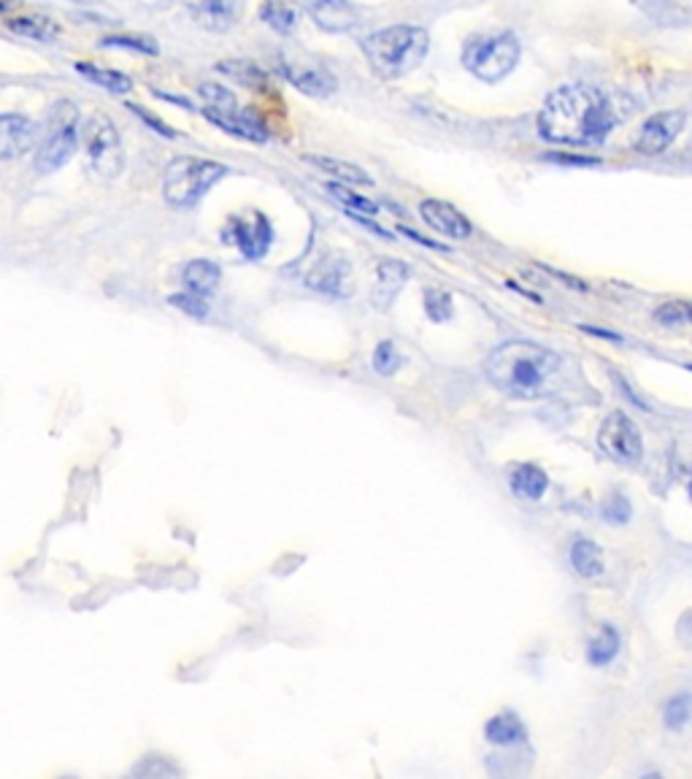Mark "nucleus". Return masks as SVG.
Returning <instances> with one entry per match:
<instances>
[{
	"mask_svg": "<svg viewBox=\"0 0 692 779\" xmlns=\"http://www.w3.org/2000/svg\"><path fill=\"white\" fill-rule=\"evenodd\" d=\"M598 446L617 463L636 466L644 455V439L636 422L625 411H611L598 431Z\"/></svg>",
	"mask_w": 692,
	"mask_h": 779,
	"instance_id": "1a4fd4ad",
	"label": "nucleus"
},
{
	"mask_svg": "<svg viewBox=\"0 0 692 779\" xmlns=\"http://www.w3.org/2000/svg\"><path fill=\"white\" fill-rule=\"evenodd\" d=\"M523 47L514 33H479L462 47V66L482 82L495 84L519 66Z\"/></svg>",
	"mask_w": 692,
	"mask_h": 779,
	"instance_id": "20e7f679",
	"label": "nucleus"
},
{
	"mask_svg": "<svg viewBox=\"0 0 692 779\" xmlns=\"http://www.w3.org/2000/svg\"><path fill=\"white\" fill-rule=\"evenodd\" d=\"M303 163L308 165H317L319 171H325V174L336 176V179L341 182V185H371V176L365 174L360 165L347 163V160H336V158H325V154H306L303 158Z\"/></svg>",
	"mask_w": 692,
	"mask_h": 779,
	"instance_id": "5701e85b",
	"label": "nucleus"
},
{
	"mask_svg": "<svg viewBox=\"0 0 692 779\" xmlns=\"http://www.w3.org/2000/svg\"><path fill=\"white\" fill-rule=\"evenodd\" d=\"M9 31L22 38H33V42H55L60 36V27L49 16H11Z\"/></svg>",
	"mask_w": 692,
	"mask_h": 779,
	"instance_id": "393cba45",
	"label": "nucleus"
},
{
	"mask_svg": "<svg viewBox=\"0 0 692 779\" xmlns=\"http://www.w3.org/2000/svg\"><path fill=\"white\" fill-rule=\"evenodd\" d=\"M79 144V106L71 101H57L49 114V130L36 154V168L55 174L68 163Z\"/></svg>",
	"mask_w": 692,
	"mask_h": 779,
	"instance_id": "423d86ee",
	"label": "nucleus"
},
{
	"mask_svg": "<svg viewBox=\"0 0 692 779\" xmlns=\"http://www.w3.org/2000/svg\"><path fill=\"white\" fill-rule=\"evenodd\" d=\"M36 123L25 114H0V160H14L36 144Z\"/></svg>",
	"mask_w": 692,
	"mask_h": 779,
	"instance_id": "dca6fc26",
	"label": "nucleus"
},
{
	"mask_svg": "<svg viewBox=\"0 0 692 779\" xmlns=\"http://www.w3.org/2000/svg\"><path fill=\"white\" fill-rule=\"evenodd\" d=\"M508 485H512V492L517 498H525V501H541L549 487V477L544 468L533 466V463H523V466L512 468V474H508Z\"/></svg>",
	"mask_w": 692,
	"mask_h": 779,
	"instance_id": "aec40b11",
	"label": "nucleus"
},
{
	"mask_svg": "<svg viewBox=\"0 0 692 779\" xmlns=\"http://www.w3.org/2000/svg\"><path fill=\"white\" fill-rule=\"evenodd\" d=\"M406 279H409V266H406V263L382 260L379 266H376V288H374L376 309H382V312L390 309L400 288L406 284Z\"/></svg>",
	"mask_w": 692,
	"mask_h": 779,
	"instance_id": "a211bd4d",
	"label": "nucleus"
},
{
	"mask_svg": "<svg viewBox=\"0 0 692 779\" xmlns=\"http://www.w3.org/2000/svg\"><path fill=\"white\" fill-rule=\"evenodd\" d=\"M400 233H403V236H409V239H414V242H420V244H425V246H433V249H446L444 244L427 242V239H422L420 233H414V231H411V228H400Z\"/></svg>",
	"mask_w": 692,
	"mask_h": 779,
	"instance_id": "e433bc0d",
	"label": "nucleus"
},
{
	"mask_svg": "<svg viewBox=\"0 0 692 779\" xmlns=\"http://www.w3.org/2000/svg\"><path fill=\"white\" fill-rule=\"evenodd\" d=\"M620 631H617L614 626H603L598 636L590 639V644H587V661H590L593 666H609L617 658V652H620Z\"/></svg>",
	"mask_w": 692,
	"mask_h": 779,
	"instance_id": "bb28decb",
	"label": "nucleus"
},
{
	"mask_svg": "<svg viewBox=\"0 0 692 779\" xmlns=\"http://www.w3.org/2000/svg\"><path fill=\"white\" fill-rule=\"evenodd\" d=\"M171 306L181 309L185 314H190V317L203 319L206 314H209V303H206L203 295H196V292H181V295H171Z\"/></svg>",
	"mask_w": 692,
	"mask_h": 779,
	"instance_id": "72a5a7b5",
	"label": "nucleus"
},
{
	"mask_svg": "<svg viewBox=\"0 0 692 779\" xmlns=\"http://www.w3.org/2000/svg\"><path fill=\"white\" fill-rule=\"evenodd\" d=\"M420 217L425 220V225H431L433 231L442 233L446 239H460L462 242V239H468L473 233L471 220H468L460 209L446 204V200H436V198L422 200Z\"/></svg>",
	"mask_w": 692,
	"mask_h": 779,
	"instance_id": "4468645a",
	"label": "nucleus"
},
{
	"mask_svg": "<svg viewBox=\"0 0 692 779\" xmlns=\"http://www.w3.org/2000/svg\"><path fill=\"white\" fill-rule=\"evenodd\" d=\"M328 193L333 195V198L339 200L341 206H347V211H354V214H371V217H374L376 211H379V206H376L374 200L365 198V195H357L354 190H349V187L341 185V182H336V185H328Z\"/></svg>",
	"mask_w": 692,
	"mask_h": 779,
	"instance_id": "c85d7f7f",
	"label": "nucleus"
},
{
	"mask_svg": "<svg viewBox=\"0 0 692 779\" xmlns=\"http://www.w3.org/2000/svg\"><path fill=\"white\" fill-rule=\"evenodd\" d=\"M216 71L225 73L233 82L244 84V88L249 90H262L268 84L266 71H262L260 66H255L251 60H222L216 62Z\"/></svg>",
	"mask_w": 692,
	"mask_h": 779,
	"instance_id": "cd10ccee",
	"label": "nucleus"
},
{
	"mask_svg": "<svg viewBox=\"0 0 692 779\" xmlns=\"http://www.w3.org/2000/svg\"><path fill=\"white\" fill-rule=\"evenodd\" d=\"M582 330H587V334H595V336H603V339H611V341H622V336L611 334V330H598V328H590V325H582Z\"/></svg>",
	"mask_w": 692,
	"mask_h": 779,
	"instance_id": "4c0bfd02",
	"label": "nucleus"
},
{
	"mask_svg": "<svg viewBox=\"0 0 692 779\" xmlns=\"http://www.w3.org/2000/svg\"><path fill=\"white\" fill-rule=\"evenodd\" d=\"M220 266L211 260H203V257L190 260L185 266V271H181V282H185L187 290L196 292V295H209V292L220 284Z\"/></svg>",
	"mask_w": 692,
	"mask_h": 779,
	"instance_id": "b1692460",
	"label": "nucleus"
},
{
	"mask_svg": "<svg viewBox=\"0 0 692 779\" xmlns=\"http://www.w3.org/2000/svg\"><path fill=\"white\" fill-rule=\"evenodd\" d=\"M82 144L95 174L106 176V179L122 174V141H119L117 128L106 114H93L87 119V125L82 128Z\"/></svg>",
	"mask_w": 692,
	"mask_h": 779,
	"instance_id": "6e6552de",
	"label": "nucleus"
},
{
	"mask_svg": "<svg viewBox=\"0 0 692 779\" xmlns=\"http://www.w3.org/2000/svg\"><path fill=\"white\" fill-rule=\"evenodd\" d=\"M657 325L662 328H684L690 325V303L688 301H668L655 312Z\"/></svg>",
	"mask_w": 692,
	"mask_h": 779,
	"instance_id": "c756f323",
	"label": "nucleus"
},
{
	"mask_svg": "<svg viewBox=\"0 0 692 779\" xmlns=\"http://www.w3.org/2000/svg\"><path fill=\"white\" fill-rule=\"evenodd\" d=\"M22 3L25 0H0V14H11V11L22 9Z\"/></svg>",
	"mask_w": 692,
	"mask_h": 779,
	"instance_id": "58836bf2",
	"label": "nucleus"
},
{
	"mask_svg": "<svg viewBox=\"0 0 692 779\" xmlns=\"http://www.w3.org/2000/svg\"><path fill=\"white\" fill-rule=\"evenodd\" d=\"M279 71L284 73V79H288L295 90H301V93L312 97H330L336 93V88H339L333 71H330L322 60H317V57L312 55H301V51H295V55L293 51H284V55L279 57Z\"/></svg>",
	"mask_w": 692,
	"mask_h": 779,
	"instance_id": "9d476101",
	"label": "nucleus"
},
{
	"mask_svg": "<svg viewBox=\"0 0 692 779\" xmlns=\"http://www.w3.org/2000/svg\"><path fill=\"white\" fill-rule=\"evenodd\" d=\"M603 518L614 525H625L631 520V501L625 496H611L603 507Z\"/></svg>",
	"mask_w": 692,
	"mask_h": 779,
	"instance_id": "c9c22d12",
	"label": "nucleus"
},
{
	"mask_svg": "<svg viewBox=\"0 0 692 779\" xmlns=\"http://www.w3.org/2000/svg\"><path fill=\"white\" fill-rule=\"evenodd\" d=\"M425 312L433 323H449L455 309H451V295L444 290H427L425 292Z\"/></svg>",
	"mask_w": 692,
	"mask_h": 779,
	"instance_id": "7c9ffc66",
	"label": "nucleus"
},
{
	"mask_svg": "<svg viewBox=\"0 0 692 779\" xmlns=\"http://www.w3.org/2000/svg\"><path fill=\"white\" fill-rule=\"evenodd\" d=\"M190 14L206 31L225 33L242 20L244 0H185Z\"/></svg>",
	"mask_w": 692,
	"mask_h": 779,
	"instance_id": "2eb2a0df",
	"label": "nucleus"
},
{
	"mask_svg": "<svg viewBox=\"0 0 692 779\" xmlns=\"http://www.w3.org/2000/svg\"><path fill=\"white\" fill-rule=\"evenodd\" d=\"M222 239H225L227 244H236L238 249H242V255L249 257V260H260V257H266L268 249H271L273 228L271 222H268V217L260 214V211H255L251 220H244V217L236 214L222 228Z\"/></svg>",
	"mask_w": 692,
	"mask_h": 779,
	"instance_id": "9b49d317",
	"label": "nucleus"
},
{
	"mask_svg": "<svg viewBox=\"0 0 692 779\" xmlns=\"http://www.w3.org/2000/svg\"><path fill=\"white\" fill-rule=\"evenodd\" d=\"M684 125H688V112H682V108L655 114V117H649L642 125V133L636 139V152L646 154V158L662 154L682 136Z\"/></svg>",
	"mask_w": 692,
	"mask_h": 779,
	"instance_id": "f8f14e48",
	"label": "nucleus"
},
{
	"mask_svg": "<svg viewBox=\"0 0 692 779\" xmlns=\"http://www.w3.org/2000/svg\"><path fill=\"white\" fill-rule=\"evenodd\" d=\"M563 369V358L536 341H506L490 352L488 380L508 398L536 400L549 393V380Z\"/></svg>",
	"mask_w": 692,
	"mask_h": 779,
	"instance_id": "f03ea898",
	"label": "nucleus"
},
{
	"mask_svg": "<svg viewBox=\"0 0 692 779\" xmlns=\"http://www.w3.org/2000/svg\"><path fill=\"white\" fill-rule=\"evenodd\" d=\"M260 20L279 36H293L301 22V5L297 0H262Z\"/></svg>",
	"mask_w": 692,
	"mask_h": 779,
	"instance_id": "6ab92c4d",
	"label": "nucleus"
},
{
	"mask_svg": "<svg viewBox=\"0 0 692 779\" xmlns=\"http://www.w3.org/2000/svg\"><path fill=\"white\" fill-rule=\"evenodd\" d=\"M427 49H431V36L425 27L417 25L385 27V31L371 33L363 42V55L371 71L385 82H396L414 73L425 62Z\"/></svg>",
	"mask_w": 692,
	"mask_h": 779,
	"instance_id": "7ed1b4c3",
	"label": "nucleus"
},
{
	"mask_svg": "<svg viewBox=\"0 0 692 779\" xmlns=\"http://www.w3.org/2000/svg\"><path fill=\"white\" fill-rule=\"evenodd\" d=\"M103 47H117V49H133L144 51V55H157V44L152 38H128V36H108L103 38Z\"/></svg>",
	"mask_w": 692,
	"mask_h": 779,
	"instance_id": "f704fd0d",
	"label": "nucleus"
},
{
	"mask_svg": "<svg viewBox=\"0 0 692 779\" xmlns=\"http://www.w3.org/2000/svg\"><path fill=\"white\" fill-rule=\"evenodd\" d=\"M306 284L312 290H319L333 298L352 295V263H349V257L341 255V252H333V255L322 257V260L312 268V274L306 277Z\"/></svg>",
	"mask_w": 692,
	"mask_h": 779,
	"instance_id": "ddd939ff",
	"label": "nucleus"
},
{
	"mask_svg": "<svg viewBox=\"0 0 692 779\" xmlns=\"http://www.w3.org/2000/svg\"><path fill=\"white\" fill-rule=\"evenodd\" d=\"M400 354H398V347L392 341H382L379 347H376V352H374V369H376V374H382V376H390V374H396V371L400 369Z\"/></svg>",
	"mask_w": 692,
	"mask_h": 779,
	"instance_id": "473e14b6",
	"label": "nucleus"
},
{
	"mask_svg": "<svg viewBox=\"0 0 692 779\" xmlns=\"http://www.w3.org/2000/svg\"><path fill=\"white\" fill-rule=\"evenodd\" d=\"M690 720V693H679L666 704V725L671 731H682Z\"/></svg>",
	"mask_w": 692,
	"mask_h": 779,
	"instance_id": "2f4dec72",
	"label": "nucleus"
},
{
	"mask_svg": "<svg viewBox=\"0 0 692 779\" xmlns=\"http://www.w3.org/2000/svg\"><path fill=\"white\" fill-rule=\"evenodd\" d=\"M568 558L582 580H598V577L603 574V553H600V547L593 542V538H585V536L574 538Z\"/></svg>",
	"mask_w": 692,
	"mask_h": 779,
	"instance_id": "412c9836",
	"label": "nucleus"
},
{
	"mask_svg": "<svg viewBox=\"0 0 692 779\" xmlns=\"http://www.w3.org/2000/svg\"><path fill=\"white\" fill-rule=\"evenodd\" d=\"M227 174V168L216 160L206 158H176L174 163H168L163 176V195L171 206H187L198 204L222 176Z\"/></svg>",
	"mask_w": 692,
	"mask_h": 779,
	"instance_id": "39448f33",
	"label": "nucleus"
},
{
	"mask_svg": "<svg viewBox=\"0 0 692 779\" xmlns=\"http://www.w3.org/2000/svg\"><path fill=\"white\" fill-rule=\"evenodd\" d=\"M297 5L328 33H347L357 25V9L349 0H297Z\"/></svg>",
	"mask_w": 692,
	"mask_h": 779,
	"instance_id": "f3484780",
	"label": "nucleus"
},
{
	"mask_svg": "<svg viewBox=\"0 0 692 779\" xmlns=\"http://www.w3.org/2000/svg\"><path fill=\"white\" fill-rule=\"evenodd\" d=\"M200 97L206 101V106L200 108L203 117L209 123H214L216 128L227 130L233 136H242L249 141H266V125L257 119V114L251 108L238 106L236 95L231 90L220 88V84H200Z\"/></svg>",
	"mask_w": 692,
	"mask_h": 779,
	"instance_id": "0eeeda50",
	"label": "nucleus"
},
{
	"mask_svg": "<svg viewBox=\"0 0 692 779\" xmlns=\"http://www.w3.org/2000/svg\"><path fill=\"white\" fill-rule=\"evenodd\" d=\"M77 71L82 73L87 82L98 84V88L108 90V93L125 95L133 90V79H130L128 73L112 71V68H98V66H93V62H77Z\"/></svg>",
	"mask_w": 692,
	"mask_h": 779,
	"instance_id": "a878e982",
	"label": "nucleus"
},
{
	"mask_svg": "<svg viewBox=\"0 0 692 779\" xmlns=\"http://www.w3.org/2000/svg\"><path fill=\"white\" fill-rule=\"evenodd\" d=\"M536 125L549 144L595 147L617 128V112L598 88L565 84L547 97Z\"/></svg>",
	"mask_w": 692,
	"mask_h": 779,
	"instance_id": "f257e3e1",
	"label": "nucleus"
},
{
	"mask_svg": "<svg viewBox=\"0 0 692 779\" xmlns=\"http://www.w3.org/2000/svg\"><path fill=\"white\" fill-rule=\"evenodd\" d=\"M484 736H488L490 744H497V747H514V744L525 742L528 731H525V723L517 718V714L501 712L495 714L493 720H488V725H484Z\"/></svg>",
	"mask_w": 692,
	"mask_h": 779,
	"instance_id": "4be33fe9",
	"label": "nucleus"
}]
</instances>
